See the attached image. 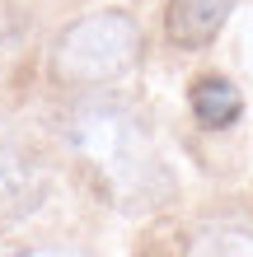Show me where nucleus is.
Masks as SVG:
<instances>
[{"instance_id": "nucleus-5", "label": "nucleus", "mask_w": 253, "mask_h": 257, "mask_svg": "<svg viewBox=\"0 0 253 257\" xmlns=\"http://www.w3.org/2000/svg\"><path fill=\"white\" fill-rule=\"evenodd\" d=\"M188 112L202 131H230L244 122V89L220 70H206L188 84Z\"/></svg>"}, {"instance_id": "nucleus-7", "label": "nucleus", "mask_w": 253, "mask_h": 257, "mask_svg": "<svg viewBox=\"0 0 253 257\" xmlns=\"http://www.w3.org/2000/svg\"><path fill=\"white\" fill-rule=\"evenodd\" d=\"M14 257H94L85 248H28V252H14Z\"/></svg>"}, {"instance_id": "nucleus-6", "label": "nucleus", "mask_w": 253, "mask_h": 257, "mask_svg": "<svg viewBox=\"0 0 253 257\" xmlns=\"http://www.w3.org/2000/svg\"><path fill=\"white\" fill-rule=\"evenodd\" d=\"M183 257H253V224L248 220H202L192 229Z\"/></svg>"}, {"instance_id": "nucleus-1", "label": "nucleus", "mask_w": 253, "mask_h": 257, "mask_svg": "<svg viewBox=\"0 0 253 257\" xmlns=\"http://www.w3.org/2000/svg\"><path fill=\"white\" fill-rule=\"evenodd\" d=\"M66 141L117 210H159L174 201V173L141 112L113 98H89L70 112Z\"/></svg>"}, {"instance_id": "nucleus-4", "label": "nucleus", "mask_w": 253, "mask_h": 257, "mask_svg": "<svg viewBox=\"0 0 253 257\" xmlns=\"http://www.w3.org/2000/svg\"><path fill=\"white\" fill-rule=\"evenodd\" d=\"M47 196V173L19 150H0V229L28 220Z\"/></svg>"}, {"instance_id": "nucleus-3", "label": "nucleus", "mask_w": 253, "mask_h": 257, "mask_svg": "<svg viewBox=\"0 0 253 257\" xmlns=\"http://www.w3.org/2000/svg\"><path fill=\"white\" fill-rule=\"evenodd\" d=\"M239 0H169L164 5V38L178 52H202L220 38Z\"/></svg>"}, {"instance_id": "nucleus-2", "label": "nucleus", "mask_w": 253, "mask_h": 257, "mask_svg": "<svg viewBox=\"0 0 253 257\" xmlns=\"http://www.w3.org/2000/svg\"><path fill=\"white\" fill-rule=\"evenodd\" d=\"M145 56V33L127 10H94L61 28L52 42V80L66 89H108Z\"/></svg>"}]
</instances>
